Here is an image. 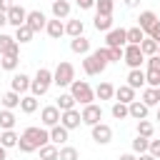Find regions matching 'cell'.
Returning a JSON list of instances; mask_svg holds the SVG:
<instances>
[{
	"instance_id": "cell-1",
	"label": "cell",
	"mask_w": 160,
	"mask_h": 160,
	"mask_svg": "<svg viewBox=\"0 0 160 160\" xmlns=\"http://www.w3.org/2000/svg\"><path fill=\"white\" fill-rule=\"evenodd\" d=\"M72 80H75V65L68 62V60H60V62L55 65V70H52V85H58V88H70Z\"/></svg>"
},
{
	"instance_id": "cell-2",
	"label": "cell",
	"mask_w": 160,
	"mask_h": 160,
	"mask_svg": "<svg viewBox=\"0 0 160 160\" xmlns=\"http://www.w3.org/2000/svg\"><path fill=\"white\" fill-rule=\"evenodd\" d=\"M50 88H52V70H48V68H38V72H35V78H32V85H30V95L42 98Z\"/></svg>"
},
{
	"instance_id": "cell-3",
	"label": "cell",
	"mask_w": 160,
	"mask_h": 160,
	"mask_svg": "<svg viewBox=\"0 0 160 160\" xmlns=\"http://www.w3.org/2000/svg\"><path fill=\"white\" fill-rule=\"evenodd\" d=\"M70 95H72L75 102H80L82 108L90 105V102H95V90H92V85H90L88 80H72V85H70Z\"/></svg>"
},
{
	"instance_id": "cell-4",
	"label": "cell",
	"mask_w": 160,
	"mask_h": 160,
	"mask_svg": "<svg viewBox=\"0 0 160 160\" xmlns=\"http://www.w3.org/2000/svg\"><path fill=\"white\" fill-rule=\"evenodd\" d=\"M22 138H28V140L40 150L42 145H48V142H50V130H48V128H42V125H30V128H25V130H22Z\"/></svg>"
},
{
	"instance_id": "cell-5",
	"label": "cell",
	"mask_w": 160,
	"mask_h": 160,
	"mask_svg": "<svg viewBox=\"0 0 160 160\" xmlns=\"http://www.w3.org/2000/svg\"><path fill=\"white\" fill-rule=\"evenodd\" d=\"M122 62H125L130 70H138V68H142V62H145V55H142L140 45H125V48H122Z\"/></svg>"
},
{
	"instance_id": "cell-6",
	"label": "cell",
	"mask_w": 160,
	"mask_h": 160,
	"mask_svg": "<svg viewBox=\"0 0 160 160\" xmlns=\"http://www.w3.org/2000/svg\"><path fill=\"white\" fill-rule=\"evenodd\" d=\"M80 115H82V125H88V128H92V125L102 122V108H100L98 102L85 105V108L80 110Z\"/></svg>"
},
{
	"instance_id": "cell-7",
	"label": "cell",
	"mask_w": 160,
	"mask_h": 160,
	"mask_svg": "<svg viewBox=\"0 0 160 160\" xmlns=\"http://www.w3.org/2000/svg\"><path fill=\"white\" fill-rule=\"evenodd\" d=\"M60 110H58V105H45L42 110H40V125L42 128H55V125H60Z\"/></svg>"
},
{
	"instance_id": "cell-8",
	"label": "cell",
	"mask_w": 160,
	"mask_h": 160,
	"mask_svg": "<svg viewBox=\"0 0 160 160\" xmlns=\"http://www.w3.org/2000/svg\"><path fill=\"white\" fill-rule=\"evenodd\" d=\"M128 45V30L125 28H112L105 32V48H125Z\"/></svg>"
},
{
	"instance_id": "cell-9",
	"label": "cell",
	"mask_w": 160,
	"mask_h": 160,
	"mask_svg": "<svg viewBox=\"0 0 160 160\" xmlns=\"http://www.w3.org/2000/svg\"><path fill=\"white\" fill-rule=\"evenodd\" d=\"M90 135H92V140H95L98 145H108V142L112 140V128H110L108 122H98V125L90 128Z\"/></svg>"
},
{
	"instance_id": "cell-10",
	"label": "cell",
	"mask_w": 160,
	"mask_h": 160,
	"mask_svg": "<svg viewBox=\"0 0 160 160\" xmlns=\"http://www.w3.org/2000/svg\"><path fill=\"white\" fill-rule=\"evenodd\" d=\"M25 20H28V10H25L22 5H18V2H15V5L8 10V25H12V28L18 30V28H22V25H25Z\"/></svg>"
},
{
	"instance_id": "cell-11",
	"label": "cell",
	"mask_w": 160,
	"mask_h": 160,
	"mask_svg": "<svg viewBox=\"0 0 160 160\" xmlns=\"http://www.w3.org/2000/svg\"><path fill=\"white\" fill-rule=\"evenodd\" d=\"M25 25H28L32 32H40V30H45L48 18H45L42 10H28V20H25Z\"/></svg>"
},
{
	"instance_id": "cell-12",
	"label": "cell",
	"mask_w": 160,
	"mask_h": 160,
	"mask_svg": "<svg viewBox=\"0 0 160 160\" xmlns=\"http://www.w3.org/2000/svg\"><path fill=\"white\" fill-rule=\"evenodd\" d=\"M30 85H32V78H30V75H25V72H12V80H10V90H15V92L25 95V92L30 90Z\"/></svg>"
},
{
	"instance_id": "cell-13",
	"label": "cell",
	"mask_w": 160,
	"mask_h": 160,
	"mask_svg": "<svg viewBox=\"0 0 160 160\" xmlns=\"http://www.w3.org/2000/svg\"><path fill=\"white\" fill-rule=\"evenodd\" d=\"M60 125L62 128H68V130H78L80 125H82V115H80V110H65L62 115H60Z\"/></svg>"
},
{
	"instance_id": "cell-14",
	"label": "cell",
	"mask_w": 160,
	"mask_h": 160,
	"mask_svg": "<svg viewBox=\"0 0 160 160\" xmlns=\"http://www.w3.org/2000/svg\"><path fill=\"white\" fill-rule=\"evenodd\" d=\"M0 55H20V42L8 32H0Z\"/></svg>"
},
{
	"instance_id": "cell-15",
	"label": "cell",
	"mask_w": 160,
	"mask_h": 160,
	"mask_svg": "<svg viewBox=\"0 0 160 160\" xmlns=\"http://www.w3.org/2000/svg\"><path fill=\"white\" fill-rule=\"evenodd\" d=\"M125 80H128V85H130L132 90H142V88H148V80H145V70H142V68L130 70Z\"/></svg>"
},
{
	"instance_id": "cell-16",
	"label": "cell",
	"mask_w": 160,
	"mask_h": 160,
	"mask_svg": "<svg viewBox=\"0 0 160 160\" xmlns=\"http://www.w3.org/2000/svg\"><path fill=\"white\" fill-rule=\"evenodd\" d=\"M128 112H130V118H132V120H148L150 108H148L142 100H132V102L128 105Z\"/></svg>"
},
{
	"instance_id": "cell-17",
	"label": "cell",
	"mask_w": 160,
	"mask_h": 160,
	"mask_svg": "<svg viewBox=\"0 0 160 160\" xmlns=\"http://www.w3.org/2000/svg\"><path fill=\"white\" fill-rule=\"evenodd\" d=\"M52 18H58V20H68L70 18V10H72V5H70V0H52Z\"/></svg>"
},
{
	"instance_id": "cell-18",
	"label": "cell",
	"mask_w": 160,
	"mask_h": 160,
	"mask_svg": "<svg viewBox=\"0 0 160 160\" xmlns=\"http://www.w3.org/2000/svg\"><path fill=\"white\" fill-rule=\"evenodd\" d=\"M68 135H70V130H68V128H62V125L50 128V142H52V145H58V148L68 145Z\"/></svg>"
},
{
	"instance_id": "cell-19",
	"label": "cell",
	"mask_w": 160,
	"mask_h": 160,
	"mask_svg": "<svg viewBox=\"0 0 160 160\" xmlns=\"http://www.w3.org/2000/svg\"><path fill=\"white\" fill-rule=\"evenodd\" d=\"M155 22H158V15H155L152 10H142V12L138 15V28H140L145 35H148V30H150Z\"/></svg>"
},
{
	"instance_id": "cell-20",
	"label": "cell",
	"mask_w": 160,
	"mask_h": 160,
	"mask_svg": "<svg viewBox=\"0 0 160 160\" xmlns=\"http://www.w3.org/2000/svg\"><path fill=\"white\" fill-rule=\"evenodd\" d=\"M82 32H85V22H82L80 18H68V22H65V35L80 38Z\"/></svg>"
},
{
	"instance_id": "cell-21",
	"label": "cell",
	"mask_w": 160,
	"mask_h": 160,
	"mask_svg": "<svg viewBox=\"0 0 160 160\" xmlns=\"http://www.w3.org/2000/svg\"><path fill=\"white\" fill-rule=\"evenodd\" d=\"M45 32H48L52 40H60V38L65 35V22H62V20H58V18H52V20H48Z\"/></svg>"
},
{
	"instance_id": "cell-22",
	"label": "cell",
	"mask_w": 160,
	"mask_h": 160,
	"mask_svg": "<svg viewBox=\"0 0 160 160\" xmlns=\"http://www.w3.org/2000/svg\"><path fill=\"white\" fill-rule=\"evenodd\" d=\"M70 50L75 52V55H90V40L85 38V35H80V38H72L70 40Z\"/></svg>"
},
{
	"instance_id": "cell-23",
	"label": "cell",
	"mask_w": 160,
	"mask_h": 160,
	"mask_svg": "<svg viewBox=\"0 0 160 160\" xmlns=\"http://www.w3.org/2000/svg\"><path fill=\"white\" fill-rule=\"evenodd\" d=\"M115 100H118V102L130 105V102H132V100H138V98H135V90L125 82V85H118V88H115Z\"/></svg>"
},
{
	"instance_id": "cell-24",
	"label": "cell",
	"mask_w": 160,
	"mask_h": 160,
	"mask_svg": "<svg viewBox=\"0 0 160 160\" xmlns=\"http://www.w3.org/2000/svg\"><path fill=\"white\" fill-rule=\"evenodd\" d=\"M20 100H22V95L15 92V90H8V92L0 98V102H2L5 110H15V108H20Z\"/></svg>"
},
{
	"instance_id": "cell-25",
	"label": "cell",
	"mask_w": 160,
	"mask_h": 160,
	"mask_svg": "<svg viewBox=\"0 0 160 160\" xmlns=\"http://www.w3.org/2000/svg\"><path fill=\"white\" fill-rule=\"evenodd\" d=\"M92 25H95L98 32H110V30H112V15H98V12H95Z\"/></svg>"
},
{
	"instance_id": "cell-26",
	"label": "cell",
	"mask_w": 160,
	"mask_h": 160,
	"mask_svg": "<svg viewBox=\"0 0 160 160\" xmlns=\"http://www.w3.org/2000/svg\"><path fill=\"white\" fill-rule=\"evenodd\" d=\"M18 140H20V135H18L15 130H0V145H2L5 150L18 148Z\"/></svg>"
},
{
	"instance_id": "cell-27",
	"label": "cell",
	"mask_w": 160,
	"mask_h": 160,
	"mask_svg": "<svg viewBox=\"0 0 160 160\" xmlns=\"http://www.w3.org/2000/svg\"><path fill=\"white\" fill-rule=\"evenodd\" d=\"M55 105H58V110H60V112H65V110H72L78 102H75V98H72L70 92H60V95H58V100H55Z\"/></svg>"
},
{
	"instance_id": "cell-28",
	"label": "cell",
	"mask_w": 160,
	"mask_h": 160,
	"mask_svg": "<svg viewBox=\"0 0 160 160\" xmlns=\"http://www.w3.org/2000/svg\"><path fill=\"white\" fill-rule=\"evenodd\" d=\"M38 108H40V102H38L35 95H22V100H20V110H22L25 115H32Z\"/></svg>"
},
{
	"instance_id": "cell-29",
	"label": "cell",
	"mask_w": 160,
	"mask_h": 160,
	"mask_svg": "<svg viewBox=\"0 0 160 160\" xmlns=\"http://www.w3.org/2000/svg\"><path fill=\"white\" fill-rule=\"evenodd\" d=\"M15 112L12 110H0V130H15Z\"/></svg>"
},
{
	"instance_id": "cell-30",
	"label": "cell",
	"mask_w": 160,
	"mask_h": 160,
	"mask_svg": "<svg viewBox=\"0 0 160 160\" xmlns=\"http://www.w3.org/2000/svg\"><path fill=\"white\" fill-rule=\"evenodd\" d=\"M20 65V55H0V68L8 72H15Z\"/></svg>"
},
{
	"instance_id": "cell-31",
	"label": "cell",
	"mask_w": 160,
	"mask_h": 160,
	"mask_svg": "<svg viewBox=\"0 0 160 160\" xmlns=\"http://www.w3.org/2000/svg\"><path fill=\"white\" fill-rule=\"evenodd\" d=\"M82 70H85V75H88V78H95V75H100V72H102V70L98 68V62H95V58H92V55H85V58H82Z\"/></svg>"
},
{
	"instance_id": "cell-32",
	"label": "cell",
	"mask_w": 160,
	"mask_h": 160,
	"mask_svg": "<svg viewBox=\"0 0 160 160\" xmlns=\"http://www.w3.org/2000/svg\"><path fill=\"white\" fill-rule=\"evenodd\" d=\"M95 98H98V100H112V98H115V88H112L110 82H100V85L95 88Z\"/></svg>"
},
{
	"instance_id": "cell-33",
	"label": "cell",
	"mask_w": 160,
	"mask_h": 160,
	"mask_svg": "<svg viewBox=\"0 0 160 160\" xmlns=\"http://www.w3.org/2000/svg\"><path fill=\"white\" fill-rule=\"evenodd\" d=\"M142 102H145L148 108H158V105H160L158 90H155V88H142Z\"/></svg>"
},
{
	"instance_id": "cell-34",
	"label": "cell",
	"mask_w": 160,
	"mask_h": 160,
	"mask_svg": "<svg viewBox=\"0 0 160 160\" xmlns=\"http://www.w3.org/2000/svg\"><path fill=\"white\" fill-rule=\"evenodd\" d=\"M58 158H60V148L58 145L48 142V145L40 148V160H58Z\"/></svg>"
},
{
	"instance_id": "cell-35",
	"label": "cell",
	"mask_w": 160,
	"mask_h": 160,
	"mask_svg": "<svg viewBox=\"0 0 160 160\" xmlns=\"http://www.w3.org/2000/svg\"><path fill=\"white\" fill-rule=\"evenodd\" d=\"M90 55L95 58V62H98V68H100V70H105V68L110 65V58H108V48H98V50H92Z\"/></svg>"
},
{
	"instance_id": "cell-36",
	"label": "cell",
	"mask_w": 160,
	"mask_h": 160,
	"mask_svg": "<svg viewBox=\"0 0 160 160\" xmlns=\"http://www.w3.org/2000/svg\"><path fill=\"white\" fill-rule=\"evenodd\" d=\"M130 145H132V152H135V155H142V152H148V148H150V138H140V135H135Z\"/></svg>"
},
{
	"instance_id": "cell-37",
	"label": "cell",
	"mask_w": 160,
	"mask_h": 160,
	"mask_svg": "<svg viewBox=\"0 0 160 160\" xmlns=\"http://www.w3.org/2000/svg\"><path fill=\"white\" fill-rule=\"evenodd\" d=\"M12 38H15L20 45H25V42H30V40L35 38V32H32L28 25H22V28H18V30H15V35H12Z\"/></svg>"
},
{
	"instance_id": "cell-38",
	"label": "cell",
	"mask_w": 160,
	"mask_h": 160,
	"mask_svg": "<svg viewBox=\"0 0 160 160\" xmlns=\"http://www.w3.org/2000/svg\"><path fill=\"white\" fill-rule=\"evenodd\" d=\"M145 38H148V35H145L138 25H135V28H128V45H140Z\"/></svg>"
},
{
	"instance_id": "cell-39",
	"label": "cell",
	"mask_w": 160,
	"mask_h": 160,
	"mask_svg": "<svg viewBox=\"0 0 160 160\" xmlns=\"http://www.w3.org/2000/svg\"><path fill=\"white\" fill-rule=\"evenodd\" d=\"M158 48H160V45H158L152 38H145V40L140 42V50H142V55H145V58H152V55H158Z\"/></svg>"
},
{
	"instance_id": "cell-40",
	"label": "cell",
	"mask_w": 160,
	"mask_h": 160,
	"mask_svg": "<svg viewBox=\"0 0 160 160\" xmlns=\"http://www.w3.org/2000/svg\"><path fill=\"white\" fill-rule=\"evenodd\" d=\"M110 115L115 118V120H125V118H130V112H128V105L125 102H112V108H110Z\"/></svg>"
},
{
	"instance_id": "cell-41",
	"label": "cell",
	"mask_w": 160,
	"mask_h": 160,
	"mask_svg": "<svg viewBox=\"0 0 160 160\" xmlns=\"http://www.w3.org/2000/svg\"><path fill=\"white\" fill-rule=\"evenodd\" d=\"M115 0H95V12L98 15H112Z\"/></svg>"
},
{
	"instance_id": "cell-42",
	"label": "cell",
	"mask_w": 160,
	"mask_h": 160,
	"mask_svg": "<svg viewBox=\"0 0 160 160\" xmlns=\"http://www.w3.org/2000/svg\"><path fill=\"white\" fill-rule=\"evenodd\" d=\"M152 132H155V125L150 120H138V135L140 138H152Z\"/></svg>"
},
{
	"instance_id": "cell-43",
	"label": "cell",
	"mask_w": 160,
	"mask_h": 160,
	"mask_svg": "<svg viewBox=\"0 0 160 160\" xmlns=\"http://www.w3.org/2000/svg\"><path fill=\"white\" fill-rule=\"evenodd\" d=\"M58 160H80V152H78V148H72V145H62Z\"/></svg>"
},
{
	"instance_id": "cell-44",
	"label": "cell",
	"mask_w": 160,
	"mask_h": 160,
	"mask_svg": "<svg viewBox=\"0 0 160 160\" xmlns=\"http://www.w3.org/2000/svg\"><path fill=\"white\" fill-rule=\"evenodd\" d=\"M145 80H148V88H160V72L145 70Z\"/></svg>"
},
{
	"instance_id": "cell-45",
	"label": "cell",
	"mask_w": 160,
	"mask_h": 160,
	"mask_svg": "<svg viewBox=\"0 0 160 160\" xmlns=\"http://www.w3.org/2000/svg\"><path fill=\"white\" fill-rule=\"evenodd\" d=\"M18 150H20V152H35L38 148H35L28 138H22V135H20V140H18Z\"/></svg>"
},
{
	"instance_id": "cell-46",
	"label": "cell",
	"mask_w": 160,
	"mask_h": 160,
	"mask_svg": "<svg viewBox=\"0 0 160 160\" xmlns=\"http://www.w3.org/2000/svg\"><path fill=\"white\" fill-rule=\"evenodd\" d=\"M108 58H110V62H120L122 60V48H108Z\"/></svg>"
},
{
	"instance_id": "cell-47",
	"label": "cell",
	"mask_w": 160,
	"mask_h": 160,
	"mask_svg": "<svg viewBox=\"0 0 160 160\" xmlns=\"http://www.w3.org/2000/svg\"><path fill=\"white\" fill-rule=\"evenodd\" d=\"M145 62H148V70H155V72H160V55H152V58H148Z\"/></svg>"
},
{
	"instance_id": "cell-48",
	"label": "cell",
	"mask_w": 160,
	"mask_h": 160,
	"mask_svg": "<svg viewBox=\"0 0 160 160\" xmlns=\"http://www.w3.org/2000/svg\"><path fill=\"white\" fill-rule=\"evenodd\" d=\"M148 152L155 155V158H160V140H152V138H150V148H148Z\"/></svg>"
},
{
	"instance_id": "cell-49",
	"label": "cell",
	"mask_w": 160,
	"mask_h": 160,
	"mask_svg": "<svg viewBox=\"0 0 160 160\" xmlns=\"http://www.w3.org/2000/svg\"><path fill=\"white\" fill-rule=\"evenodd\" d=\"M75 2H78L80 10H92L95 8V0H75Z\"/></svg>"
},
{
	"instance_id": "cell-50",
	"label": "cell",
	"mask_w": 160,
	"mask_h": 160,
	"mask_svg": "<svg viewBox=\"0 0 160 160\" xmlns=\"http://www.w3.org/2000/svg\"><path fill=\"white\" fill-rule=\"evenodd\" d=\"M12 5H15V0H0V12H8Z\"/></svg>"
},
{
	"instance_id": "cell-51",
	"label": "cell",
	"mask_w": 160,
	"mask_h": 160,
	"mask_svg": "<svg viewBox=\"0 0 160 160\" xmlns=\"http://www.w3.org/2000/svg\"><path fill=\"white\" fill-rule=\"evenodd\" d=\"M118 160H138V155L135 152H122V155H118Z\"/></svg>"
},
{
	"instance_id": "cell-52",
	"label": "cell",
	"mask_w": 160,
	"mask_h": 160,
	"mask_svg": "<svg viewBox=\"0 0 160 160\" xmlns=\"http://www.w3.org/2000/svg\"><path fill=\"white\" fill-rule=\"evenodd\" d=\"M138 160H158V158L150 155V152H142V155H138Z\"/></svg>"
},
{
	"instance_id": "cell-53",
	"label": "cell",
	"mask_w": 160,
	"mask_h": 160,
	"mask_svg": "<svg viewBox=\"0 0 160 160\" xmlns=\"http://www.w3.org/2000/svg\"><path fill=\"white\" fill-rule=\"evenodd\" d=\"M122 2H125L128 8H138V5H140V0H122Z\"/></svg>"
},
{
	"instance_id": "cell-54",
	"label": "cell",
	"mask_w": 160,
	"mask_h": 160,
	"mask_svg": "<svg viewBox=\"0 0 160 160\" xmlns=\"http://www.w3.org/2000/svg\"><path fill=\"white\" fill-rule=\"evenodd\" d=\"M8 25V12H0V28Z\"/></svg>"
},
{
	"instance_id": "cell-55",
	"label": "cell",
	"mask_w": 160,
	"mask_h": 160,
	"mask_svg": "<svg viewBox=\"0 0 160 160\" xmlns=\"http://www.w3.org/2000/svg\"><path fill=\"white\" fill-rule=\"evenodd\" d=\"M5 158H8V150H5L2 145H0V160H5Z\"/></svg>"
},
{
	"instance_id": "cell-56",
	"label": "cell",
	"mask_w": 160,
	"mask_h": 160,
	"mask_svg": "<svg viewBox=\"0 0 160 160\" xmlns=\"http://www.w3.org/2000/svg\"><path fill=\"white\" fill-rule=\"evenodd\" d=\"M155 120L160 122V105H158V112H155Z\"/></svg>"
},
{
	"instance_id": "cell-57",
	"label": "cell",
	"mask_w": 160,
	"mask_h": 160,
	"mask_svg": "<svg viewBox=\"0 0 160 160\" xmlns=\"http://www.w3.org/2000/svg\"><path fill=\"white\" fill-rule=\"evenodd\" d=\"M155 90H158V98H160V88H155Z\"/></svg>"
},
{
	"instance_id": "cell-58",
	"label": "cell",
	"mask_w": 160,
	"mask_h": 160,
	"mask_svg": "<svg viewBox=\"0 0 160 160\" xmlns=\"http://www.w3.org/2000/svg\"><path fill=\"white\" fill-rule=\"evenodd\" d=\"M158 55H160V48H158Z\"/></svg>"
},
{
	"instance_id": "cell-59",
	"label": "cell",
	"mask_w": 160,
	"mask_h": 160,
	"mask_svg": "<svg viewBox=\"0 0 160 160\" xmlns=\"http://www.w3.org/2000/svg\"><path fill=\"white\" fill-rule=\"evenodd\" d=\"M158 160H160V158H158Z\"/></svg>"
},
{
	"instance_id": "cell-60",
	"label": "cell",
	"mask_w": 160,
	"mask_h": 160,
	"mask_svg": "<svg viewBox=\"0 0 160 160\" xmlns=\"http://www.w3.org/2000/svg\"><path fill=\"white\" fill-rule=\"evenodd\" d=\"M38 160H40V158H38Z\"/></svg>"
}]
</instances>
